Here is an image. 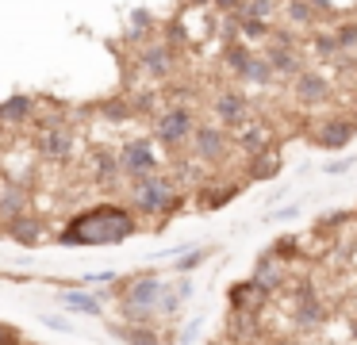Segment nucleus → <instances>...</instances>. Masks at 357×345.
Instances as JSON below:
<instances>
[{
    "instance_id": "22",
    "label": "nucleus",
    "mask_w": 357,
    "mask_h": 345,
    "mask_svg": "<svg viewBox=\"0 0 357 345\" xmlns=\"http://www.w3.org/2000/svg\"><path fill=\"white\" fill-rule=\"evenodd\" d=\"M284 12L292 23H300V27H311L315 23V8L307 4V0H284Z\"/></svg>"
},
{
    "instance_id": "7",
    "label": "nucleus",
    "mask_w": 357,
    "mask_h": 345,
    "mask_svg": "<svg viewBox=\"0 0 357 345\" xmlns=\"http://www.w3.org/2000/svg\"><path fill=\"white\" fill-rule=\"evenodd\" d=\"M188 146H192V153H196L200 161L215 165V161L227 158V146H231V138H227V130L215 127V123H200V127L192 130V138H188Z\"/></svg>"
},
{
    "instance_id": "27",
    "label": "nucleus",
    "mask_w": 357,
    "mask_h": 345,
    "mask_svg": "<svg viewBox=\"0 0 357 345\" xmlns=\"http://www.w3.org/2000/svg\"><path fill=\"white\" fill-rule=\"evenodd\" d=\"M43 322H47V326H50V330H58V334H70V330H73V326H70V322H66V319H62V314H43Z\"/></svg>"
},
{
    "instance_id": "9",
    "label": "nucleus",
    "mask_w": 357,
    "mask_h": 345,
    "mask_svg": "<svg viewBox=\"0 0 357 345\" xmlns=\"http://www.w3.org/2000/svg\"><path fill=\"white\" fill-rule=\"evenodd\" d=\"M331 92H334L331 81H326L323 73H315V69H300V73L292 77V96H296V104H303V107L326 104Z\"/></svg>"
},
{
    "instance_id": "31",
    "label": "nucleus",
    "mask_w": 357,
    "mask_h": 345,
    "mask_svg": "<svg viewBox=\"0 0 357 345\" xmlns=\"http://www.w3.org/2000/svg\"><path fill=\"white\" fill-rule=\"evenodd\" d=\"M12 334V326H0V337H8Z\"/></svg>"
},
{
    "instance_id": "5",
    "label": "nucleus",
    "mask_w": 357,
    "mask_h": 345,
    "mask_svg": "<svg viewBox=\"0 0 357 345\" xmlns=\"http://www.w3.org/2000/svg\"><path fill=\"white\" fill-rule=\"evenodd\" d=\"M119 161V173L123 176H146V173H158V150L154 142H146V138H139V142H123V150L116 153Z\"/></svg>"
},
{
    "instance_id": "12",
    "label": "nucleus",
    "mask_w": 357,
    "mask_h": 345,
    "mask_svg": "<svg viewBox=\"0 0 357 345\" xmlns=\"http://www.w3.org/2000/svg\"><path fill=\"white\" fill-rule=\"evenodd\" d=\"M35 119V96L27 92H16L0 104V127H27Z\"/></svg>"
},
{
    "instance_id": "16",
    "label": "nucleus",
    "mask_w": 357,
    "mask_h": 345,
    "mask_svg": "<svg viewBox=\"0 0 357 345\" xmlns=\"http://www.w3.org/2000/svg\"><path fill=\"white\" fill-rule=\"evenodd\" d=\"M4 230H8V234L16 238L20 245H35V242H39V234H43L39 219H35L31 211H24V215H16V219H8V222H4Z\"/></svg>"
},
{
    "instance_id": "1",
    "label": "nucleus",
    "mask_w": 357,
    "mask_h": 345,
    "mask_svg": "<svg viewBox=\"0 0 357 345\" xmlns=\"http://www.w3.org/2000/svg\"><path fill=\"white\" fill-rule=\"evenodd\" d=\"M135 230H139V219H135V211H127L123 204H93L66 222L58 242L62 245H93L96 250V245L123 242Z\"/></svg>"
},
{
    "instance_id": "25",
    "label": "nucleus",
    "mask_w": 357,
    "mask_h": 345,
    "mask_svg": "<svg viewBox=\"0 0 357 345\" xmlns=\"http://www.w3.org/2000/svg\"><path fill=\"white\" fill-rule=\"evenodd\" d=\"M100 112H104V115H108V119H112V123H123V119H131V115H135V112H131V104H127V100H123V96H116V100H108V104H104V107H100Z\"/></svg>"
},
{
    "instance_id": "6",
    "label": "nucleus",
    "mask_w": 357,
    "mask_h": 345,
    "mask_svg": "<svg viewBox=\"0 0 357 345\" xmlns=\"http://www.w3.org/2000/svg\"><path fill=\"white\" fill-rule=\"evenodd\" d=\"M354 135H357V123L346 119V115H331V119H319L311 127V142L319 150H342V146L354 142Z\"/></svg>"
},
{
    "instance_id": "3",
    "label": "nucleus",
    "mask_w": 357,
    "mask_h": 345,
    "mask_svg": "<svg viewBox=\"0 0 357 345\" xmlns=\"http://www.w3.org/2000/svg\"><path fill=\"white\" fill-rule=\"evenodd\" d=\"M185 204L177 192V184L162 173H146V176H135L131 184V207L139 215H173L177 207Z\"/></svg>"
},
{
    "instance_id": "26",
    "label": "nucleus",
    "mask_w": 357,
    "mask_h": 345,
    "mask_svg": "<svg viewBox=\"0 0 357 345\" xmlns=\"http://www.w3.org/2000/svg\"><path fill=\"white\" fill-rule=\"evenodd\" d=\"M131 38H142V35H150V31H154V15H150V12H142V8H139V12H131Z\"/></svg>"
},
{
    "instance_id": "17",
    "label": "nucleus",
    "mask_w": 357,
    "mask_h": 345,
    "mask_svg": "<svg viewBox=\"0 0 357 345\" xmlns=\"http://www.w3.org/2000/svg\"><path fill=\"white\" fill-rule=\"evenodd\" d=\"M62 307H70V311H77V314H100L104 307H100V299L93 296V291H85V288H66L62 291Z\"/></svg>"
},
{
    "instance_id": "19",
    "label": "nucleus",
    "mask_w": 357,
    "mask_h": 345,
    "mask_svg": "<svg viewBox=\"0 0 357 345\" xmlns=\"http://www.w3.org/2000/svg\"><path fill=\"white\" fill-rule=\"evenodd\" d=\"M116 334L123 345H158L154 326H142V322H123V326H116Z\"/></svg>"
},
{
    "instance_id": "8",
    "label": "nucleus",
    "mask_w": 357,
    "mask_h": 345,
    "mask_svg": "<svg viewBox=\"0 0 357 345\" xmlns=\"http://www.w3.org/2000/svg\"><path fill=\"white\" fill-rule=\"evenodd\" d=\"M211 112L223 123V130H238L242 123L250 119V100H246V92H238V89H223L211 100Z\"/></svg>"
},
{
    "instance_id": "23",
    "label": "nucleus",
    "mask_w": 357,
    "mask_h": 345,
    "mask_svg": "<svg viewBox=\"0 0 357 345\" xmlns=\"http://www.w3.org/2000/svg\"><path fill=\"white\" fill-rule=\"evenodd\" d=\"M280 173V158L277 153H257V161H254V169H250V176H254V181H261V176H277Z\"/></svg>"
},
{
    "instance_id": "24",
    "label": "nucleus",
    "mask_w": 357,
    "mask_h": 345,
    "mask_svg": "<svg viewBox=\"0 0 357 345\" xmlns=\"http://www.w3.org/2000/svg\"><path fill=\"white\" fill-rule=\"evenodd\" d=\"M234 192H238L234 184H231V188H204V196H200V207H204V211H211V207H223L227 199H234Z\"/></svg>"
},
{
    "instance_id": "29",
    "label": "nucleus",
    "mask_w": 357,
    "mask_h": 345,
    "mask_svg": "<svg viewBox=\"0 0 357 345\" xmlns=\"http://www.w3.org/2000/svg\"><path fill=\"white\" fill-rule=\"evenodd\" d=\"M200 322H204V319H192V322L185 326V334H181V342H185V345L196 342V334H200Z\"/></svg>"
},
{
    "instance_id": "14",
    "label": "nucleus",
    "mask_w": 357,
    "mask_h": 345,
    "mask_svg": "<svg viewBox=\"0 0 357 345\" xmlns=\"http://www.w3.org/2000/svg\"><path fill=\"white\" fill-rule=\"evenodd\" d=\"M27 207H31V192H27L24 184H4V188H0V222L24 215Z\"/></svg>"
},
{
    "instance_id": "11",
    "label": "nucleus",
    "mask_w": 357,
    "mask_h": 345,
    "mask_svg": "<svg viewBox=\"0 0 357 345\" xmlns=\"http://www.w3.org/2000/svg\"><path fill=\"white\" fill-rule=\"evenodd\" d=\"M265 299H269V291H265L261 284L254 280V276L231 288V307H234V314H254V311H261Z\"/></svg>"
},
{
    "instance_id": "21",
    "label": "nucleus",
    "mask_w": 357,
    "mask_h": 345,
    "mask_svg": "<svg viewBox=\"0 0 357 345\" xmlns=\"http://www.w3.org/2000/svg\"><path fill=\"white\" fill-rule=\"evenodd\" d=\"M238 15H242V20H261V23H269V20H273V0H242V4H238Z\"/></svg>"
},
{
    "instance_id": "18",
    "label": "nucleus",
    "mask_w": 357,
    "mask_h": 345,
    "mask_svg": "<svg viewBox=\"0 0 357 345\" xmlns=\"http://www.w3.org/2000/svg\"><path fill=\"white\" fill-rule=\"evenodd\" d=\"M238 77L246 84H273L277 81V77H273V66L265 58H257V54H250V58L238 66Z\"/></svg>"
},
{
    "instance_id": "15",
    "label": "nucleus",
    "mask_w": 357,
    "mask_h": 345,
    "mask_svg": "<svg viewBox=\"0 0 357 345\" xmlns=\"http://www.w3.org/2000/svg\"><path fill=\"white\" fill-rule=\"evenodd\" d=\"M323 319H326L323 303L311 296V288H300V299H296V322L307 326V330H315V326H323Z\"/></svg>"
},
{
    "instance_id": "20",
    "label": "nucleus",
    "mask_w": 357,
    "mask_h": 345,
    "mask_svg": "<svg viewBox=\"0 0 357 345\" xmlns=\"http://www.w3.org/2000/svg\"><path fill=\"white\" fill-rule=\"evenodd\" d=\"M254 280L261 284L265 291L280 288V265H277V253H265V257L257 261V268H254Z\"/></svg>"
},
{
    "instance_id": "28",
    "label": "nucleus",
    "mask_w": 357,
    "mask_h": 345,
    "mask_svg": "<svg viewBox=\"0 0 357 345\" xmlns=\"http://www.w3.org/2000/svg\"><path fill=\"white\" fill-rule=\"evenodd\" d=\"M354 161H357V158H342V161H326V173H331V176H334V173H346V169H354Z\"/></svg>"
},
{
    "instance_id": "2",
    "label": "nucleus",
    "mask_w": 357,
    "mask_h": 345,
    "mask_svg": "<svg viewBox=\"0 0 357 345\" xmlns=\"http://www.w3.org/2000/svg\"><path fill=\"white\" fill-rule=\"evenodd\" d=\"M162 288H165V284H162V276H158V273H146V276H131V280H123V284L116 288L123 319L150 326V322H154V307H158Z\"/></svg>"
},
{
    "instance_id": "4",
    "label": "nucleus",
    "mask_w": 357,
    "mask_h": 345,
    "mask_svg": "<svg viewBox=\"0 0 357 345\" xmlns=\"http://www.w3.org/2000/svg\"><path fill=\"white\" fill-rule=\"evenodd\" d=\"M192 130H196V115H192V107H185V104L169 107V112H162V115L154 119L158 142L169 146V150H181V146L192 138Z\"/></svg>"
},
{
    "instance_id": "10",
    "label": "nucleus",
    "mask_w": 357,
    "mask_h": 345,
    "mask_svg": "<svg viewBox=\"0 0 357 345\" xmlns=\"http://www.w3.org/2000/svg\"><path fill=\"white\" fill-rule=\"evenodd\" d=\"M139 61H142V69H146L154 81H162V77H169L173 73V46L169 43H162V38H154V43H146L139 50Z\"/></svg>"
},
{
    "instance_id": "30",
    "label": "nucleus",
    "mask_w": 357,
    "mask_h": 345,
    "mask_svg": "<svg viewBox=\"0 0 357 345\" xmlns=\"http://www.w3.org/2000/svg\"><path fill=\"white\" fill-rule=\"evenodd\" d=\"M273 219H296V204H292V207H280V211L273 215Z\"/></svg>"
},
{
    "instance_id": "13",
    "label": "nucleus",
    "mask_w": 357,
    "mask_h": 345,
    "mask_svg": "<svg viewBox=\"0 0 357 345\" xmlns=\"http://www.w3.org/2000/svg\"><path fill=\"white\" fill-rule=\"evenodd\" d=\"M39 150H43V158H50V161H70L73 138H70V130H66V123H58V127H43Z\"/></svg>"
}]
</instances>
